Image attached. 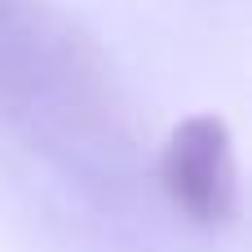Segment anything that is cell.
Returning a JSON list of instances; mask_svg holds the SVG:
<instances>
[{"label":"cell","instance_id":"6da1fadb","mask_svg":"<svg viewBox=\"0 0 252 252\" xmlns=\"http://www.w3.org/2000/svg\"><path fill=\"white\" fill-rule=\"evenodd\" d=\"M164 195L199 226H226L239 213V168L230 124L221 115H190L182 120L159 155Z\"/></svg>","mask_w":252,"mask_h":252}]
</instances>
